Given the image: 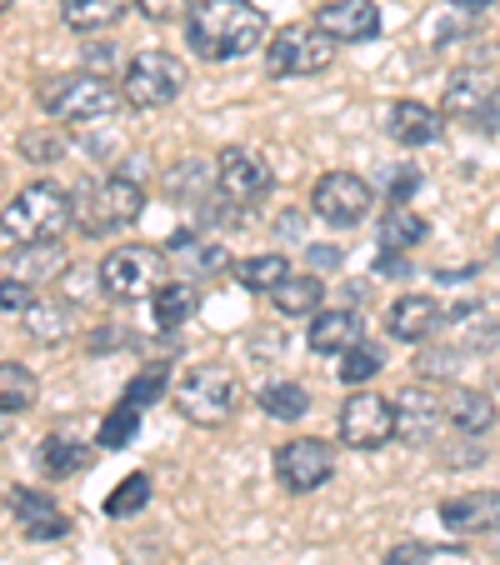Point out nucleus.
<instances>
[{"label":"nucleus","mask_w":500,"mask_h":565,"mask_svg":"<svg viewBox=\"0 0 500 565\" xmlns=\"http://www.w3.org/2000/svg\"><path fill=\"white\" fill-rule=\"evenodd\" d=\"M381 365H385V351H381V345H375V341H361V345H351V351L341 355V365H336V371H341L345 385H365L371 375H381Z\"/></svg>","instance_id":"nucleus-32"},{"label":"nucleus","mask_w":500,"mask_h":565,"mask_svg":"<svg viewBox=\"0 0 500 565\" xmlns=\"http://www.w3.org/2000/svg\"><path fill=\"white\" fill-rule=\"evenodd\" d=\"M316 25L341 45L375 41V35H381V6H375V0H326L316 11Z\"/></svg>","instance_id":"nucleus-14"},{"label":"nucleus","mask_w":500,"mask_h":565,"mask_svg":"<svg viewBox=\"0 0 500 565\" xmlns=\"http://www.w3.org/2000/svg\"><path fill=\"white\" fill-rule=\"evenodd\" d=\"M496 260H500V241H496Z\"/></svg>","instance_id":"nucleus-42"},{"label":"nucleus","mask_w":500,"mask_h":565,"mask_svg":"<svg viewBox=\"0 0 500 565\" xmlns=\"http://www.w3.org/2000/svg\"><path fill=\"white\" fill-rule=\"evenodd\" d=\"M371 205H375V191L355 171H330V175H320L316 191H310V211L326 225H336V231L361 225L365 215H371Z\"/></svg>","instance_id":"nucleus-11"},{"label":"nucleus","mask_w":500,"mask_h":565,"mask_svg":"<svg viewBox=\"0 0 500 565\" xmlns=\"http://www.w3.org/2000/svg\"><path fill=\"white\" fill-rule=\"evenodd\" d=\"M181 90H185V65L171 51H140L126 61L120 96L136 110H166L171 100H181Z\"/></svg>","instance_id":"nucleus-6"},{"label":"nucleus","mask_w":500,"mask_h":565,"mask_svg":"<svg viewBox=\"0 0 500 565\" xmlns=\"http://www.w3.org/2000/svg\"><path fill=\"white\" fill-rule=\"evenodd\" d=\"M140 416H146V411H136V406H126V401H120V406L100 420V446H106V450H126L130 440H136V430H140Z\"/></svg>","instance_id":"nucleus-34"},{"label":"nucleus","mask_w":500,"mask_h":565,"mask_svg":"<svg viewBox=\"0 0 500 565\" xmlns=\"http://www.w3.org/2000/svg\"><path fill=\"white\" fill-rule=\"evenodd\" d=\"M166 385H171V365L156 361V365H146V371L126 385V395H120V401H126V406H136V411H146V406H156V401H160V391H166Z\"/></svg>","instance_id":"nucleus-33"},{"label":"nucleus","mask_w":500,"mask_h":565,"mask_svg":"<svg viewBox=\"0 0 500 565\" xmlns=\"http://www.w3.org/2000/svg\"><path fill=\"white\" fill-rule=\"evenodd\" d=\"M385 136L405 150H421V146H436V140L446 136V126H440V116L430 106H421V100H391V106H385Z\"/></svg>","instance_id":"nucleus-17"},{"label":"nucleus","mask_w":500,"mask_h":565,"mask_svg":"<svg viewBox=\"0 0 500 565\" xmlns=\"http://www.w3.org/2000/svg\"><path fill=\"white\" fill-rule=\"evenodd\" d=\"M136 6H140V15H146V21L166 25V21H175V15H181L185 0H136Z\"/></svg>","instance_id":"nucleus-38"},{"label":"nucleus","mask_w":500,"mask_h":565,"mask_svg":"<svg viewBox=\"0 0 500 565\" xmlns=\"http://www.w3.org/2000/svg\"><path fill=\"white\" fill-rule=\"evenodd\" d=\"M430 545H421V541H405V545H391V555H385V565H426L430 561Z\"/></svg>","instance_id":"nucleus-36"},{"label":"nucleus","mask_w":500,"mask_h":565,"mask_svg":"<svg viewBox=\"0 0 500 565\" xmlns=\"http://www.w3.org/2000/svg\"><path fill=\"white\" fill-rule=\"evenodd\" d=\"M426 235H430V221L426 215H415L411 205H391V211L381 215V250L405 256V250H415Z\"/></svg>","instance_id":"nucleus-23"},{"label":"nucleus","mask_w":500,"mask_h":565,"mask_svg":"<svg viewBox=\"0 0 500 565\" xmlns=\"http://www.w3.org/2000/svg\"><path fill=\"white\" fill-rule=\"evenodd\" d=\"M231 276H235V286H245V290H276V286H286L296 270H290V260L286 256H276V250H266V256H245V260H235L231 266Z\"/></svg>","instance_id":"nucleus-24"},{"label":"nucleus","mask_w":500,"mask_h":565,"mask_svg":"<svg viewBox=\"0 0 500 565\" xmlns=\"http://www.w3.org/2000/svg\"><path fill=\"white\" fill-rule=\"evenodd\" d=\"M270 300H276L280 316H320L326 286H320V276H290L286 286L270 290Z\"/></svg>","instance_id":"nucleus-27"},{"label":"nucleus","mask_w":500,"mask_h":565,"mask_svg":"<svg viewBox=\"0 0 500 565\" xmlns=\"http://www.w3.org/2000/svg\"><path fill=\"white\" fill-rule=\"evenodd\" d=\"M75 221V195L55 181H31L6 205V246H45Z\"/></svg>","instance_id":"nucleus-2"},{"label":"nucleus","mask_w":500,"mask_h":565,"mask_svg":"<svg viewBox=\"0 0 500 565\" xmlns=\"http://www.w3.org/2000/svg\"><path fill=\"white\" fill-rule=\"evenodd\" d=\"M130 11V0H61V15L71 31H100V25H116Z\"/></svg>","instance_id":"nucleus-26"},{"label":"nucleus","mask_w":500,"mask_h":565,"mask_svg":"<svg viewBox=\"0 0 500 565\" xmlns=\"http://www.w3.org/2000/svg\"><path fill=\"white\" fill-rule=\"evenodd\" d=\"M120 106V90L110 86L106 75L91 71H71V75H51L41 86V110L61 126H96V120H110Z\"/></svg>","instance_id":"nucleus-4"},{"label":"nucleus","mask_w":500,"mask_h":565,"mask_svg":"<svg viewBox=\"0 0 500 565\" xmlns=\"http://www.w3.org/2000/svg\"><path fill=\"white\" fill-rule=\"evenodd\" d=\"M185 45L201 61H241L266 45V15L251 0H195L185 11Z\"/></svg>","instance_id":"nucleus-1"},{"label":"nucleus","mask_w":500,"mask_h":565,"mask_svg":"<svg viewBox=\"0 0 500 565\" xmlns=\"http://www.w3.org/2000/svg\"><path fill=\"white\" fill-rule=\"evenodd\" d=\"M235 395H241V385H235V375L225 371V365H195V371H185L181 385H175V411H181L191 426L211 430L235 411Z\"/></svg>","instance_id":"nucleus-7"},{"label":"nucleus","mask_w":500,"mask_h":565,"mask_svg":"<svg viewBox=\"0 0 500 565\" xmlns=\"http://www.w3.org/2000/svg\"><path fill=\"white\" fill-rule=\"evenodd\" d=\"M35 406V381L25 365L15 361H0V411L6 416H25Z\"/></svg>","instance_id":"nucleus-29"},{"label":"nucleus","mask_w":500,"mask_h":565,"mask_svg":"<svg viewBox=\"0 0 500 565\" xmlns=\"http://www.w3.org/2000/svg\"><path fill=\"white\" fill-rule=\"evenodd\" d=\"M395 411H401V430H395V436L411 440V446H430L436 426L446 420V395H440L436 385H411V391H401Z\"/></svg>","instance_id":"nucleus-15"},{"label":"nucleus","mask_w":500,"mask_h":565,"mask_svg":"<svg viewBox=\"0 0 500 565\" xmlns=\"http://www.w3.org/2000/svg\"><path fill=\"white\" fill-rule=\"evenodd\" d=\"M195 310H201V286L195 280H166V286L150 296V316H156L160 331H181V326H191Z\"/></svg>","instance_id":"nucleus-21"},{"label":"nucleus","mask_w":500,"mask_h":565,"mask_svg":"<svg viewBox=\"0 0 500 565\" xmlns=\"http://www.w3.org/2000/svg\"><path fill=\"white\" fill-rule=\"evenodd\" d=\"M336 51L341 41H330L320 25H306V21H290L270 35L266 45V71L276 81H296V75H320L336 65Z\"/></svg>","instance_id":"nucleus-5"},{"label":"nucleus","mask_w":500,"mask_h":565,"mask_svg":"<svg viewBox=\"0 0 500 565\" xmlns=\"http://www.w3.org/2000/svg\"><path fill=\"white\" fill-rule=\"evenodd\" d=\"M436 326H440V306L430 296H421V290L391 300V310H385V331H391L395 341H405V345L430 341V335H436Z\"/></svg>","instance_id":"nucleus-19"},{"label":"nucleus","mask_w":500,"mask_h":565,"mask_svg":"<svg viewBox=\"0 0 500 565\" xmlns=\"http://www.w3.org/2000/svg\"><path fill=\"white\" fill-rule=\"evenodd\" d=\"M336 430H341V446L351 450H381L401 430V411H395V401H385L375 391H355L336 411Z\"/></svg>","instance_id":"nucleus-9"},{"label":"nucleus","mask_w":500,"mask_h":565,"mask_svg":"<svg viewBox=\"0 0 500 565\" xmlns=\"http://www.w3.org/2000/svg\"><path fill=\"white\" fill-rule=\"evenodd\" d=\"M415 185H421V171H401L391 181V205H405V195L415 191Z\"/></svg>","instance_id":"nucleus-40"},{"label":"nucleus","mask_w":500,"mask_h":565,"mask_svg":"<svg viewBox=\"0 0 500 565\" xmlns=\"http://www.w3.org/2000/svg\"><path fill=\"white\" fill-rule=\"evenodd\" d=\"M215 191L225 205H260L270 195V166L245 146H225L215 160Z\"/></svg>","instance_id":"nucleus-13"},{"label":"nucleus","mask_w":500,"mask_h":565,"mask_svg":"<svg viewBox=\"0 0 500 565\" xmlns=\"http://www.w3.org/2000/svg\"><path fill=\"white\" fill-rule=\"evenodd\" d=\"M31 286H25V280H15V276H6L0 280V306H6V316H25V310H31Z\"/></svg>","instance_id":"nucleus-35"},{"label":"nucleus","mask_w":500,"mask_h":565,"mask_svg":"<svg viewBox=\"0 0 500 565\" xmlns=\"http://www.w3.org/2000/svg\"><path fill=\"white\" fill-rule=\"evenodd\" d=\"M361 341L365 335H361V316H355V310H320L306 331V345L316 355H345Z\"/></svg>","instance_id":"nucleus-20"},{"label":"nucleus","mask_w":500,"mask_h":565,"mask_svg":"<svg viewBox=\"0 0 500 565\" xmlns=\"http://www.w3.org/2000/svg\"><path fill=\"white\" fill-rule=\"evenodd\" d=\"M150 505V476L146 470H136V476H126L116 486V491L106 495V515L110 521H126V515H140Z\"/></svg>","instance_id":"nucleus-31"},{"label":"nucleus","mask_w":500,"mask_h":565,"mask_svg":"<svg viewBox=\"0 0 500 565\" xmlns=\"http://www.w3.org/2000/svg\"><path fill=\"white\" fill-rule=\"evenodd\" d=\"M140 211H146V185L130 171H116V175H106V181H91L75 191V231L91 235V241L136 225Z\"/></svg>","instance_id":"nucleus-3"},{"label":"nucleus","mask_w":500,"mask_h":565,"mask_svg":"<svg viewBox=\"0 0 500 565\" xmlns=\"http://www.w3.org/2000/svg\"><path fill=\"white\" fill-rule=\"evenodd\" d=\"M21 150H25L31 160H51V156H61V150H65V140H61V136H25Z\"/></svg>","instance_id":"nucleus-37"},{"label":"nucleus","mask_w":500,"mask_h":565,"mask_svg":"<svg viewBox=\"0 0 500 565\" xmlns=\"http://www.w3.org/2000/svg\"><path fill=\"white\" fill-rule=\"evenodd\" d=\"M86 460H91V446H81V440H71V436L41 440V470L51 480H65V476H75V470H86Z\"/></svg>","instance_id":"nucleus-28"},{"label":"nucleus","mask_w":500,"mask_h":565,"mask_svg":"<svg viewBox=\"0 0 500 565\" xmlns=\"http://www.w3.org/2000/svg\"><path fill=\"white\" fill-rule=\"evenodd\" d=\"M11 515H15L25 541H65V535H71V515H65L45 491H21V486H15Z\"/></svg>","instance_id":"nucleus-16"},{"label":"nucleus","mask_w":500,"mask_h":565,"mask_svg":"<svg viewBox=\"0 0 500 565\" xmlns=\"http://www.w3.org/2000/svg\"><path fill=\"white\" fill-rule=\"evenodd\" d=\"M496 401H490L486 391H470V385H456V391H446V420L456 430H466V436H486L490 426H496Z\"/></svg>","instance_id":"nucleus-22"},{"label":"nucleus","mask_w":500,"mask_h":565,"mask_svg":"<svg viewBox=\"0 0 500 565\" xmlns=\"http://www.w3.org/2000/svg\"><path fill=\"white\" fill-rule=\"evenodd\" d=\"M160 266H166V256L150 246H120L110 250L106 260H100V290H106L110 300H140V296H156L166 280H160Z\"/></svg>","instance_id":"nucleus-10"},{"label":"nucleus","mask_w":500,"mask_h":565,"mask_svg":"<svg viewBox=\"0 0 500 565\" xmlns=\"http://www.w3.org/2000/svg\"><path fill=\"white\" fill-rule=\"evenodd\" d=\"M260 411H266L270 420H300L310 411V391L296 381H276L260 391Z\"/></svg>","instance_id":"nucleus-30"},{"label":"nucleus","mask_w":500,"mask_h":565,"mask_svg":"<svg viewBox=\"0 0 500 565\" xmlns=\"http://www.w3.org/2000/svg\"><path fill=\"white\" fill-rule=\"evenodd\" d=\"M0 6H6V11H11V6H15V0H0Z\"/></svg>","instance_id":"nucleus-41"},{"label":"nucleus","mask_w":500,"mask_h":565,"mask_svg":"<svg viewBox=\"0 0 500 565\" xmlns=\"http://www.w3.org/2000/svg\"><path fill=\"white\" fill-rule=\"evenodd\" d=\"M110 65H116V45H86V71L91 75H110Z\"/></svg>","instance_id":"nucleus-39"},{"label":"nucleus","mask_w":500,"mask_h":565,"mask_svg":"<svg viewBox=\"0 0 500 565\" xmlns=\"http://www.w3.org/2000/svg\"><path fill=\"white\" fill-rule=\"evenodd\" d=\"M440 525L456 535H486L500 525V491H466L440 501Z\"/></svg>","instance_id":"nucleus-18"},{"label":"nucleus","mask_w":500,"mask_h":565,"mask_svg":"<svg viewBox=\"0 0 500 565\" xmlns=\"http://www.w3.org/2000/svg\"><path fill=\"white\" fill-rule=\"evenodd\" d=\"M440 110H446L450 120H460V126L496 136L500 130V75L486 71V65H466V71H456L450 75V86H446Z\"/></svg>","instance_id":"nucleus-8"},{"label":"nucleus","mask_w":500,"mask_h":565,"mask_svg":"<svg viewBox=\"0 0 500 565\" xmlns=\"http://www.w3.org/2000/svg\"><path fill=\"white\" fill-rule=\"evenodd\" d=\"M21 326H25V335L31 341H41V345H55V341H65L71 335V310L61 306V300H31V310L21 316Z\"/></svg>","instance_id":"nucleus-25"},{"label":"nucleus","mask_w":500,"mask_h":565,"mask_svg":"<svg viewBox=\"0 0 500 565\" xmlns=\"http://www.w3.org/2000/svg\"><path fill=\"white\" fill-rule=\"evenodd\" d=\"M330 470H336V446L320 436H296L276 450V476H280V486L296 495L320 491L330 480Z\"/></svg>","instance_id":"nucleus-12"}]
</instances>
